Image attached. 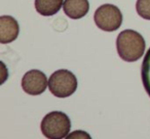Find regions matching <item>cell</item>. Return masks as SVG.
<instances>
[{"label":"cell","mask_w":150,"mask_h":139,"mask_svg":"<svg viewBox=\"0 0 150 139\" xmlns=\"http://www.w3.org/2000/svg\"><path fill=\"white\" fill-rule=\"evenodd\" d=\"M116 48L119 57L127 62L137 61L145 52L146 43L143 36L134 30L120 32L116 39Z\"/></svg>","instance_id":"1"},{"label":"cell","mask_w":150,"mask_h":139,"mask_svg":"<svg viewBox=\"0 0 150 139\" xmlns=\"http://www.w3.org/2000/svg\"><path fill=\"white\" fill-rule=\"evenodd\" d=\"M40 129L46 138L61 139L66 137L70 132L71 121L65 112L54 110L44 116Z\"/></svg>","instance_id":"2"},{"label":"cell","mask_w":150,"mask_h":139,"mask_svg":"<svg viewBox=\"0 0 150 139\" xmlns=\"http://www.w3.org/2000/svg\"><path fill=\"white\" fill-rule=\"evenodd\" d=\"M48 88L50 93L56 97H69L77 89V79L72 72L61 68L52 73L50 77Z\"/></svg>","instance_id":"3"},{"label":"cell","mask_w":150,"mask_h":139,"mask_svg":"<svg viewBox=\"0 0 150 139\" xmlns=\"http://www.w3.org/2000/svg\"><path fill=\"white\" fill-rule=\"evenodd\" d=\"M94 20L99 29L105 32H113L120 28L123 17L118 7L107 3L97 8Z\"/></svg>","instance_id":"4"},{"label":"cell","mask_w":150,"mask_h":139,"mask_svg":"<svg viewBox=\"0 0 150 139\" xmlns=\"http://www.w3.org/2000/svg\"><path fill=\"white\" fill-rule=\"evenodd\" d=\"M22 88L29 95H40L45 91L48 81L45 74L39 70H31L22 78Z\"/></svg>","instance_id":"5"},{"label":"cell","mask_w":150,"mask_h":139,"mask_svg":"<svg viewBox=\"0 0 150 139\" xmlns=\"http://www.w3.org/2000/svg\"><path fill=\"white\" fill-rule=\"evenodd\" d=\"M20 27L17 20L11 15L0 17V43L8 44L18 38Z\"/></svg>","instance_id":"6"},{"label":"cell","mask_w":150,"mask_h":139,"mask_svg":"<svg viewBox=\"0 0 150 139\" xmlns=\"http://www.w3.org/2000/svg\"><path fill=\"white\" fill-rule=\"evenodd\" d=\"M65 15L72 20L82 19L90 10L88 0H65L63 4Z\"/></svg>","instance_id":"7"},{"label":"cell","mask_w":150,"mask_h":139,"mask_svg":"<svg viewBox=\"0 0 150 139\" xmlns=\"http://www.w3.org/2000/svg\"><path fill=\"white\" fill-rule=\"evenodd\" d=\"M64 0H35V9L43 17H50L58 13Z\"/></svg>","instance_id":"8"},{"label":"cell","mask_w":150,"mask_h":139,"mask_svg":"<svg viewBox=\"0 0 150 139\" xmlns=\"http://www.w3.org/2000/svg\"><path fill=\"white\" fill-rule=\"evenodd\" d=\"M141 76H142V82L143 86L145 88V91L150 97V48L146 52L144 56L143 62H142L141 68Z\"/></svg>","instance_id":"9"},{"label":"cell","mask_w":150,"mask_h":139,"mask_svg":"<svg viewBox=\"0 0 150 139\" xmlns=\"http://www.w3.org/2000/svg\"><path fill=\"white\" fill-rule=\"evenodd\" d=\"M136 10L142 19L150 21V0H137Z\"/></svg>","instance_id":"10"}]
</instances>
